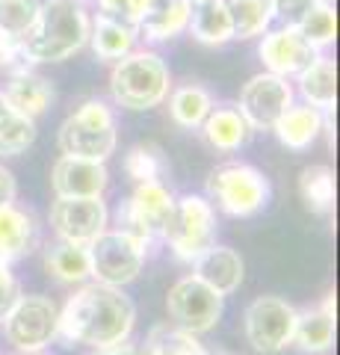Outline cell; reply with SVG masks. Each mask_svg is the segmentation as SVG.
Instances as JSON below:
<instances>
[{
	"label": "cell",
	"instance_id": "6da1fadb",
	"mask_svg": "<svg viewBox=\"0 0 340 355\" xmlns=\"http://www.w3.org/2000/svg\"><path fill=\"white\" fill-rule=\"evenodd\" d=\"M136 323V305L122 287L113 284H83L69 296L60 311L57 340L83 343L92 349L125 343Z\"/></svg>",
	"mask_w": 340,
	"mask_h": 355
},
{
	"label": "cell",
	"instance_id": "7a4b0ae2",
	"mask_svg": "<svg viewBox=\"0 0 340 355\" xmlns=\"http://www.w3.org/2000/svg\"><path fill=\"white\" fill-rule=\"evenodd\" d=\"M89 15L78 0H45L36 24L21 39L24 60L30 62H62L83 51L89 42Z\"/></svg>",
	"mask_w": 340,
	"mask_h": 355
},
{
	"label": "cell",
	"instance_id": "3957f363",
	"mask_svg": "<svg viewBox=\"0 0 340 355\" xmlns=\"http://www.w3.org/2000/svg\"><path fill=\"white\" fill-rule=\"evenodd\" d=\"M172 74L166 60L154 51H130L127 57L116 60L109 71V95L125 110H154L169 98Z\"/></svg>",
	"mask_w": 340,
	"mask_h": 355
},
{
	"label": "cell",
	"instance_id": "277c9868",
	"mask_svg": "<svg viewBox=\"0 0 340 355\" xmlns=\"http://www.w3.org/2000/svg\"><path fill=\"white\" fill-rule=\"evenodd\" d=\"M57 142L65 157H83V160L104 163L116 151V142H118L113 110L104 101H98V98L83 101L60 125Z\"/></svg>",
	"mask_w": 340,
	"mask_h": 355
},
{
	"label": "cell",
	"instance_id": "5b68a950",
	"mask_svg": "<svg viewBox=\"0 0 340 355\" xmlns=\"http://www.w3.org/2000/svg\"><path fill=\"white\" fill-rule=\"evenodd\" d=\"M207 202L234 219L260 214L269 202V181L249 163H225L207 178Z\"/></svg>",
	"mask_w": 340,
	"mask_h": 355
},
{
	"label": "cell",
	"instance_id": "8992f818",
	"mask_svg": "<svg viewBox=\"0 0 340 355\" xmlns=\"http://www.w3.org/2000/svg\"><path fill=\"white\" fill-rule=\"evenodd\" d=\"M160 240L169 243L178 261L193 263L204 249L216 243V207L204 196L175 198V207L163 225Z\"/></svg>",
	"mask_w": 340,
	"mask_h": 355
},
{
	"label": "cell",
	"instance_id": "52a82bcc",
	"mask_svg": "<svg viewBox=\"0 0 340 355\" xmlns=\"http://www.w3.org/2000/svg\"><path fill=\"white\" fill-rule=\"evenodd\" d=\"M0 323H3V335L15 352L39 355L42 349L57 340L60 308L51 296H42V293L24 296L21 293L12 311H9Z\"/></svg>",
	"mask_w": 340,
	"mask_h": 355
},
{
	"label": "cell",
	"instance_id": "ba28073f",
	"mask_svg": "<svg viewBox=\"0 0 340 355\" xmlns=\"http://www.w3.org/2000/svg\"><path fill=\"white\" fill-rule=\"evenodd\" d=\"M86 249H89V270L95 282L125 287L142 272L148 243L134 237L130 231L116 228V231H104L101 237H95Z\"/></svg>",
	"mask_w": 340,
	"mask_h": 355
},
{
	"label": "cell",
	"instance_id": "9c48e42d",
	"mask_svg": "<svg viewBox=\"0 0 340 355\" xmlns=\"http://www.w3.org/2000/svg\"><path fill=\"white\" fill-rule=\"evenodd\" d=\"M296 311L287 299L281 296H258L255 302L246 308L243 329L249 347L260 355H278L281 349H287L296 335Z\"/></svg>",
	"mask_w": 340,
	"mask_h": 355
},
{
	"label": "cell",
	"instance_id": "30bf717a",
	"mask_svg": "<svg viewBox=\"0 0 340 355\" xmlns=\"http://www.w3.org/2000/svg\"><path fill=\"white\" fill-rule=\"evenodd\" d=\"M222 299L213 287H207L195 275H184L169 287L166 311L172 323L190 331V335H204V331L216 329L219 317H222Z\"/></svg>",
	"mask_w": 340,
	"mask_h": 355
},
{
	"label": "cell",
	"instance_id": "8fae6325",
	"mask_svg": "<svg viewBox=\"0 0 340 355\" xmlns=\"http://www.w3.org/2000/svg\"><path fill=\"white\" fill-rule=\"evenodd\" d=\"M293 107V86L287 77L278 74H255L240 92V113L251 130H272L276 121Z\"/></svg>",
	"mask_w": 340,
	"mask_h": 355
},
{
	"label": "cell",
	"instance_id": "7c38bea8",
	"mask_svg": "<svg viewBox=\"0 0 340 355\" xmlns=\"http://www.w3.org/2000/svg\"><path fill=\"white\" fill-rule=\"evenodd\" d=\"M175 207V196L163 187V181H148V184H136L134 196L118 207V222L122 231H130L139 240H157L163 234V225Z\"/></svg>",
	"mask_w": 340,
	"mask_h": 355
},
{
	"label": "cell",
	"instance_id": "4fadbf2b",
	"mask_svg": "<svg viewBox=\"0 0 340 355\" xmlns=\"http://www.w3.org/2000/svg\"><path fill=\"white\" fill-rule=\"evenodd\" d=\"M107 205L101 198H57L51 205V225L60 240L74 246H89L107 231Z\"/></svg>",
	"mask_w": 340,
	"mask_h": 355
},
{
	"label": "cell",
	"instance_id": "5bb4252c",
	"mask_svg": "<svg viewBox=\"0 0 340 355\" xmlns=\"http://www.w3.org/2000/svg\"><path fill=\"white\" fill-rule=\"evenodd\" d=\"M258 53H260V62L267 65L269 74L296 77L316 60V53L320 51H314L311 44L299 36V30L278 27V30H267V36H263Z\"/></svg>",
	"mask_w": 340,
	"mask_h": 355
},
{
	"label": "cell",
	"instance_id": "9a60e30c",
	"mask_svg": "<svg viewBox=\"0 0 340 355\" xmlns=\"http://www.w3.org/2000/svg\"><path fill=\"white\" fill-rule=\"evenodd\" d=\"M109 184L104 163L83 157H62L51 169V187L57 198H101Z\"/></svg>",
	"mask_w": 340,
	"mask_h": 355
},
{
	"label": "cell",
	"instance_id": "2e32d148",
	"mask_svg": "<svg viewBox=\"0 0 340 355\" xmlns=\"http://www.w3.org/2000/svg\"><path fill=\"white\" fill-rule=\"evenodd\" d=\"M193 275L202 279L207 287H213L219 296H231L240 291V284H243L246 263L240 258V252L213 243L211 249H204L199 258L193 261Z\"/></svg>",
	"mask_w": 340,
	"mask_h": 355
},
{
	"label": "cell",
	"instance_id": "e0dca14e",
	"mask_svg": "<svg viewBox=\"0 0 340 355\" xmlns=\"http://www.w3.org/2000/svg\"><path fill=\"white\" fill-rule=\"evenodd\" d=\"M0 95L9 101V107H15L21 116H27L33 121L42 113H48V107L53 104V86L42 74L30 71L27 65H18V69L9 74L6 89Z\"/></svg>",
	"mask_w": 340,
	"mask_h": 355
},
{
	"label": "cell",
	"instance_id": "ac0fdd59",
	"mask_svg": "<svg viewBox=\"0 0 340 355\" xmlns=\"http://www.w3.org/2000/svg\"><path fill=\"white\" fill-rule=\"evenodd\" d=\"M193 3L190 0H151L148 12L139 18L136 33L145 42H169L190 27Z\"/></svg>",
	"mask_w": 340,
	"mask_h": 355
},
{
	"label": "cell",
	"instance_id": "d6986e66",
	"mask_svg": "<svg viewBox=\"0 0 340 355\" xmlns=\"http://www.w3.org/2000/svg\"><path fill=\"white\" fill-rule=\"evenodd\" d=\"M293 343L302 352L323 355L334 347V293L323 299V305L308 308L296 320V335Z\"/></svg>",
	"mask_w": 340,
	"mask_h": 355
},
{
	"label": "cell",
	"instance_id": "ffe728a7",
	"mask_svg": "<svg viewBox=\"0 0 340 355\" xmlns=\"http://www.w3.org/2000/svg\"><path fill=\"white\" fill-rule=\"evenodd\" d=\"M276 137L284 148L290 151H305L311 148L316 137L325 130V113L311 104H293L287 113L276 121Z\"/></svg>",
	"mask_w": 340,
	"mask_h": 355
},
{
	"label": "cell",
	"instance_id": "44dd1931",
	"mask_svg": "<svg viewBox=\"0 0 340 355\" xmlns=\"http://www.w3.org/2000/svg\"><path fill=\"white\" fill-rule=\"evenodd\" d=\"M202 133L211 148L231 154L249 142L251 128L237 107H213L211 113H207V119L202 121Z\"/></svg>",
	"mask_w": 340,
	"mask_h": 355
},
{
	"label": "cell",
	"instance_id": "7402d4cb",
	"mask_svg": "<svg viewBox=\"0 0 340 355\" xmlns=\"http://www.w3.org/2000/svg\"><path fill=\"white\" fill-rule=\"evenodd\" d=\"M36 243V222L27 210L15 205L0 207V261L12 263L33 249Z\"/></svg>",
	"mask_w": 340,
	"mask_h": 355
},
{
	"label": "cell",
	"instance_id": "603a6c76",
	"mask_svg": "<svg viewBox=\"0 0 340 355\" xmlns=\"http://www.w3.org/2000/svg\"><path fill=\"white\" fill-rule=\"evenodd\" d=\"M89 42H92V51H95L98 60L116 62V60H122V57H127V53L134 51L136 30L130 24L116 21V18L98 15L89 24Z\"/></svg>",
	"mask_w": 340,
	"mask_h": 355
},
{
	"label": "cell",
	"instance_id": "cb8c5ba5",
	"mask_svg": "<svg viewBox=\"0 0 340 355\" xmlns=\"http://www.w3.org/2000/svg\"><path fill=\"white\" fill-rule=\"evenodd\" d=\"M299 77V92L305 98V104H311L316 110H332L334 107V98H337V71H334V62L316 53V60L308 65L305 71L296 74Z\"/></svg>",
	"mask_w": 340,
	"mask_h": 355
},
{
	"label": "cell",
	"instance_id": "d4e9b609",
	"mask_svg": "<svg viewBox=\"0 0 340 355\" xmlns=\"http://www.w3.org/2000/svg\"><path fill=\"white\" fill-rule=\"evenodd\" d=\"M211 110H213V95L202 83H184L169 95L172 121L184 130H199Z\"/></svg>",
	"mask_w": 340,
	"mask_h": 355
},
{
	"label": "cell",
	"instance_id": "484cf974",
	"mask_svg": "<svg viewBox=\"0 0 340 355\" xmlns=\"http://www.w3.org/2000/svg\"><path fill=\"white\" fill-rule=\"evenodd\" d=\"M45 270L62 284H83L92 275L89 270V249L74 243H57L45 252Z\"/></svg>",
	"mask_w": 340,
	"mask_h": 355
},
{
	"label": "cell",
	"instance_id": "4316f807",
	"mask_svg": "<svg viewBox=\"0 0 340 355\" xmlns=\"http://www.w3.org/2000/svg\"><path fill=\"white\" fill-rule=\"evenodd\" d=\"M228 18H231L234 39L263 36L272 24V0H222Z\"/></svg>",
	"mask_w": 340,
	"mask_h": 355
},
{
	"label": "cell",
	"instance_id": "83f0119b",
	"mask_svg": "<svg viewBox=\"0 0 340 355\" xmlns=\"http://www.w3.org/2000/svg\"><path fill=\"white\" fill-rule=\"evenodd\" d=\"M36 142V121L21 116L15 107L0 95V157H15L24 154Z\"/></svg>",
	"mask_w": 340,
	"mask_h": 355
},
{
	"label": "cell",
	"instance_id": "f1b7e54d",
	"mask_svg": "<svg viewBox=\"0 0 340 355\" xmlns=\"http://www.w3.org/2000/svg\"><path fill=\"white\" fill-rule=\"evenodd\" d=\"M186 30L193 33L195 42L211 44V48H216V44H225V42L234 39L231 18H228L222 0H211V3L193 9V18H190V27H186Z\"/></svg>",
	"mask_w": 340,
	"mask_h": 355
},
{
	"label": "cell",
	"instance_id": "f546056e",
	"mask_svg": "<svg viewBox=\"0 0 340 355\" xmlns=\"http://www.w3.org/2000/svg\"><path fill=\"white\" fill-rule=\"evenodd\" d=\"M299 196L308 210L325 214L334 205V172L328 166H308L299 175Z\"/></svg>",
	"mask_w": 340,
	"mask_h": 355
},
{
	"label": "cell",
	"instance_id": "4dcf8cb0",
	"mask_svg": "<svg viewBox=\"0 0 340 355\" xmlns=\"http://www.w3.org/2000/svg\"><path fill=\"white\" fill-rule=\"evenodd\" d=\"M125 172L130 181L136 184H148V181H160L163 175L169 172V160L163 157V151L151 142H139L127 151L125 157Z\"/></svg>",
	"mask_w": 340,
	"mask_h": 355
},
{
	"label": "cell",
	"instance_id": "1f68e13d",
	"mask_svg": "<svg viewBox=\"0 0 340 355\" xmlns=\"http://www.w3.org/2000/svg\"><path fill=\"white\" fill-rule=\"evenodd\" d=\"M145 347L151 355H211L199 343V335H190V331H184L178 326L175 329L157 326L145 340Z\"/></svg>",
	"mask_w": 340,
	"mask_h": 355
},
{
	"label": "cell",
	"instance_id": "d6a6232c",
	"mask_svg": "<svg viewBox=\"0 0 340 355\" xmlns=\"http://www.w3.org/2000/svg\"><path fill=\"white\" fill-rule=\"evenodd\" d=\"M299 36L311 44L314 51H323L334 42L337 36V15H334V6L332 3H316L308 15L302 18V24L296 27Z\"/></svg>",
	"mask_w": 340,
	"mask_h": 355
},
{
	"label": "cell",
	"instance_id": "836d02e7",
	"mask_svg": "<svg viewBox=\"0 0 340 355\" xmlns=\"http://www.w3.org/2000/svg\"><path fill=\"white\" fill-rule=\"evenodd\" d=\"M42 0H0V27L12 36L24 39L27 30L36 24Z\"/></svg>",
	"mask_w": 340,
	"mask_h": 355
},
{
	"label": "cell",
	"instance_id": "e575fe53",
	"mask_svg": "<svg viewBox=\"0 0 340 355\" xmlns=\"http://www.w3.org/2000/svg\"><path fill=\"white\" fill-rule=\"evenodd\" d=\"M98 6H101V15L116 18V21H122V24H130V27L136 30L139 18L148 12L151 0H98Z\"/></svg>",
	"mask_w": 340,
	"mask_h": 355
},
{
	"label": "cell",
	"instance_id": "d590c367",
	"mask_svg": "<svg viewBox=\"0 0 340 355\" xmlns=\"http://www.w3.org/2000/svg\"><path fill=\"white\" fill-rule=\"evenodd\" d=\"M314 6L316 0H272V21H281V27L296 30Z\"/></svg>",
	"mask_w": 340,
	"mask_h": 355
},
{
	"label": "cell",
	"instance_id": "8d00e7d4",
	"mask_svg": "<svg viewBox=\"0 0 340 355\" xmlns=\"http://www.w3.org/2000/svg\"><path fill=\"white\" fill-rule=\"evenodd\" d=\"M18 296H21V284L15 279L12 266H9L6 261H0V320L12 311V305L18 302Z\"/></svg>",
	"mask_w": 340,
	"mask_h": 355
},
{
	"label": "cell",
	"instance_id": "74e56055",
	"mask_svg": "<svg viewBox=\"0 0 340 355\" xmlns=\"http://www.w3.org/2000/svg\"><path fill=\"white\" fill-rule=\"evenodd\" d=\"M21 60H24V48H21V39L0 27V69L18 65Z\"/></svg>",
	"mask_w": 340,
	"mask_h": 355
},
{
	"label": "cell",
	"instance_id": "f35d334b",
	"mask_svg": "<svg viewBox=\"0 0 340 355\" xmlns=\"http://www.w3.org/2000/svg\"><path fill=\"white\" fill-rule=\"evenodd\" d=\"M15 196H18V184H15V175L0 166V207L6 205H15Z\"/></svg>",
	"mask_w": 340,
	"mask_h": 355
},
{
	"label": "cell",
	"instance_id": "ab89813d",
	"mask_svg": "<svg viewBox=\"0 0 340 355\" xmlns=\"http://www.w3.org/2000/svg\"><path fill=\"white\" fill-rule=\"evenodd\" d=\"M95 355H151L148 347L142 343V347H136V343H116V347H104V349H95Z\"/></svg>",
	"mask_w": 340,
	"mask_h": 355
},
{
	"label": "cell",
	"instance_id": "60d3db41",
	"mask_svg": "<svg viewBox=\"0 0 340 355\" xmlns=\"http://www.w3.org/2000/svg\"><path fill=\"white\" fill-rule=\"evenodd\" d=\"M193 3V9H199V6H204V3H211V0H190Z\"/></svg>",
	"mask_w": 340,
	"mask_h": 355
},
{
	"label": "cell",
	"instance_id": "b9f144b4",
	"mask_svg": "<svg viewBox=\"0 0 340 355\" xmlns=\"http://www.w3.org/2000/svg\"><path fill=\"white\" fill-rule=\"evenodd\" d=\"M316 3H332V0H316Z\"/></svg>",
	"mask_w": 340,
	"mask_h": 355
}]
</instances>
